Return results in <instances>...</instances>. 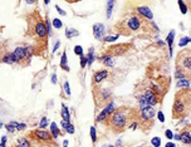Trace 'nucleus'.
Listing matches in <instances>:
<instances>
[{
  "instance_id": "obj_11",
  "label": "nucleus",
  "mask_w": 191,
  "mask_h": 147,
  "mask_svg": "<svg viewBox=\"0 0 191 147\" xmlns=\"http://www.w3.org/2000/svg\"><path fill=\"white\" fill-rule=\"evenodd\" d=\"M133 12H135L136 14H138V15H141V17L146 18V19H147V20L152 22V19H153V14H152V12H151V9H150L148 6L142 5V4H141V5L135 6Z\"/></svg>"
},
{
  "instance_id": "obj_13",
  "label": "nucleus",
  "mask_w": 191,
  "mask_h": 147,
  "mask_svg": "<svg viewBox=\"0 0 191 147\" xmlns=\"http://www.w3.org/2000/svg\"><path fill=\"white\" fill-rule=\"evenodd\" d=\"M107 77H108V72L104 71V69L96 72L94 74H93V78H92V84H93V87L101 86V83H102Z\"/></svg>"
},
{
  "instance_id": "obj_35",
  "label": "nucleus",
  "mask_w": 191,
  "mask_h": 147,
  "mask_svg": "<svg viewBox=\"0 0 191 147\" xmlns=\"http://www.w3.org/2000/svg\"><path fill=\"white\" fill-rule=\"evenodd\" d=\"M179 5H180V9H181V12H182V14H186V12H187V8H186L185 3L184 1H179Z\"/></svg>"
},
{
  "instance_id": "obj_48",
  "label": "nucleus",
  "mask_w": 191,
  "mask_h": 147,
  "mask_svg": "<svg viewBox=\"0 0 191 147\" xmlns=\"http://www.w3.org/2000/svg\"><path fill=\"white\" fill-rule=\"evenodd\" d=\"M166 147H176V146H175V143H171V142H167V143H166Z\"/></svg>"
},
{
  "instance_id": "obj_6",
  "label": "nucleus",
  "mask_w": 191,
  "mask_h": 147,
  "mask_svg": "<svg viewBox=\"0 0 191 147\" xmlns=\"http://www.w3.org/2000/svg\"><path fill=\"white\" fill-rule=\"evenodd\" d=\"M138 112H140V117L137 121V126H140L141 128H143L145 131H147L150 127H152V125H153L156 110L153 107L147 106V107H143V108H140Z\"/></svg>"
},
{
  "instance_id": "obj_26",
  "label": "nucleus",
  "mask_w": 191,
  "mask_h": 147,
  "mask_svg": "<svg viewBox=\"0 0 191 147\" xmlns=\"http://www.w3.org/2000/svg\"><path fill=\"white\" fill-rule=\"evenodd\" d=\"M85 58H87V64H89V66L92 64L93 61H94V50H93L92 48L89 49V53H88V55L85 57Z\"/></svg>"
},
{
  "instance_id": "obj_49",
  "label": "nucleus",
  "mask_w": 191,
  "mask_h": 147,
  "mask_svg": "<svg viewBox=\"0 0 191 147\" xmlns=\"http://www.w3.org/2000/svg\"><path fill=\"white\" fill-rule=\"evenodd\" d=\"M68 146V141H64L63 142V147H67Z\"/></svg>"
},
{
  "instance_id": "obj_37",
  "label": "nucleus",
  "mask_w": 191,
  "mask_h": 147,
  "mask_svg": "<svg viewBox=\"0 0 191 147\" xmlns=\"http://www.w3.org/2000/svg\"><path fill=\"white\" fill-rule=\"evenodd\" d=\"M65 131H67L68 133H74V126L69 123L67 127H65Z\"/></svg>"
},
{
  "instance_id": "obj_16",
  "label": "nucleus",
  "mask_w": 191,
  "mask_h": 147,
  "mask_svg": "<svg viewBox=\"0 0 191 147\" xmlns=\"http://www.w3.org/2000/svg\"><path fill=\"white\" fill-rule=\"evenodd\" d=\"M98 61H99L101 63H103V64H104L106 67H113V64H114V59H113L112 57H109V55H107V54L99 55V58H98Z\"/></svg>"
},
{
  "instance_id": "obj_21",
  "label": "nucleus",
  "mask_w": 191,
  "mask_h": 147,
  "mask_svg": "<svg viewBox=\"0 0 191 147\" xmlns=\"http://www.w3.org/2000/svg\"><path fill=\"white\" fill-rule=\"evenodd\" d=\"M67 62H68V59H67V53L63 52L62 59H60V68H62V69H64L65 72H69V67L67 64Z\"/></svg>"
},
{
  "instance_id": "obj_18",
  "label": "nucleus",
  "mask_w": 191,
  "mask_h": 147,
  "mask_svg": "<svg viewBox=\"0 0 191 147\" xmlns=\"http://www.w3.org/2000/svg\"><path fill=\"white\" fill-rule=\"evenodd\" d=\"M60 115H62V118L64 122L70 123V113H69L68 108L65 107V104H62V112H60Z\"/></svg>"
},
{
  "instance_id": "obj_41",
  "label": "nucleus",
  "mask_w": 191,
  "mask_h": 147,
  "mask_svg": "<svg viewBox=\"0 0 191 147\" xmlns=\"http://www.w3.org/2000/svg\"><path fill=\"white\" fill-rule=\"evenodd\" d=\"M45 28H47V33H48V35H49L50 32H52V29H50V22L48 20V19L45 20Z\"/></svg>"
},
{
  "instance_id": "obj_29",
  "label": "nucleus",
  "mask_w": 191,
  "mask_h": 147,
  "mask_svg": "<svg viewBox=\"0 0 191 147\" xmlns=\"http://www.w3.org/2000/svg\"><path fill=\"white\" fill-rule=\"evenodd\" d=\"M117 39H118V35H107V37L103 38V40L109 43V42H116Z\"/></svg>"
},
{
  "instance_id": "obj_36",
  "label": "nucleus",
  "mask_w": 191,
  "mask_h": 147,
  "mask_svg": "<svg viewBox=\"0 0 191 147\" xmlns=\"http://www.w3.org/2000/svg\"><path fill=\"white\" fill-rule=\"evenodd\" d=\"M5 52H7V49H5V45L3 44V42L0 40V59H1V57H3V54H4Z\"/></svg>"
},
{
  "instance_id": "obj_20",
  "label": "nucleus",
  "mask_w": 191,
  "mask_h": 147,
  "mask_svg": "<svg viewBox=\"0 0 191 147\" xmlns=\"http://www.w3.org/2000/svg\"><path fill=\"white\" fill-rule=\"evenodd\" d=\"M176 87L181 88V89H190V81L189 79H179L176 83Z\"/></svg>"
},
{
  "instance_id": "obj_44",
  "label": "nucleus",
  "mask_w": 191,
  "mask_h": 147,
  "mask_svg": "<svg viewBox=\"0 0 191 147\" xmlns=\"http://www.w3.org/2000/svg\"><path fill=\"white\" fill-rule=\"evenodd\" d=\"M5 143H7V137H3L1 138V143H0V147H5Z\"/></svg>"
},
{
  "instance_id": "obj_5",
  "label": "nucleus",
  "mask_w": 191,
  "mask_h": 147,
  "mask_svg": "<svg viewBox=\"0 0 191 147\" xmlns=\"http://www.w3.org/2000/svg\"><path fill=\"white\" fill-rule=\"evenodd\" d=\"M176 71L184 73L187 79L191 77V50L189 48L181 49L176 55Z\"/></svg>"
},
{
  "instance_id": "obj_8",
  "label": "nucleus",
  "mask_w": 191,
  "mask_h": 147,
  "mask_svg": "<svg viewBox=\"0 0 191 147\" xmlns=\"http://www.w3.org/2000/svg\"><path fill=\"white\" fill-rule=\"evenodd\" d=\"M93 97H94V103L97 108H102L103 106H107L111 102L112 93L109 89H101L98 87H93Z\"/></svg>"
},
{
  "instance_id": "obj_34",
  "label": "nucleus",
  "mask_w": 191,
  "mask_h": 147,
  "mask_svg": "<svg viewBox=\"0 0 191 147\" xmlns=\"http://www.w3.org/2000/svg\"><path fill=\"white\" fill-rule=\"evenodd\" d=\"M47 126H48V121H47V118L44 117V118H42V121H40V123H39V128H40V130H44Z\"/></svg>"
},
{
  "instance_id": "obj_22",
  "label": "nucleus",
  "mask_w": 191,
  "mask_h": 147,
  "mask_svg": "<svg viewBox=\"0 0 191 147\" xmlns=\"http://www.w3.org/2000/svg\"><path fill=\"white\" fill-rule=\"evenodd\" d=\"M174 37H175V32L171 30L167 35V44H169V48H170V54L172 55V45H174Z\"/></svg>"
},
{
  "instance_id": "obj_24",
  "label": "nucleus",
  "mask_w": 191,
  "mask_h": 147,
  "mask_svg": "<svg viewBox=\"0 0 191 147\" xmlns=\"http://www.w3.org/2000/svg\"><path fill=\"white\" fill-rule=\"evenodd\" d=\"M78 30H75V29L73 28H68V29H65V37H67L68 39H72L73 37H77L78 35Z\"/></svg>"
},
{
  "instance_id": "obj_32",
  "label": "nucleus",
  "mask_w": 191,
  "mask_h": 147,
  "mask_svg": "<svg viewBox=\"0 0 191 147\" xmlns=\"http://www.w3.org/2000/svg\"><path fill=\"white\" fill-rule=\"evenodd\" d=\"M74 53H75L77 55L82 57V55H83V48L80 47V45H75V47H74Z\"/></svg>"
},
{
  "instance_id": "obj_31",
  "label": "nucleus",
  "mask_w": 191,
  "mask_h": 147,
  "mask_svg": "<svg viewBox=\"0 0 191 147\" xmlns=\"http://www.w3.org/2000/svg\"><path fill=\"white\" fill-rule=\"evenodd\" d=\"M53 27L57 28V29H60V28L63 27V23L60 22L59 19H55V18H54V19H53Z\"/></svg>"
},
{
  "instance_id": "obj_38",
  "label": "nucleus",
  "mask_w": 191,
  "mask_h": 147,
  "mask_svg": "<svg viewBox=\"0 0 191 147\" xmlns=\"http://www.w3.org/2000/svg\"><path fill=\"white\" fill-rule=\"evenodd\" d=\"M85 66H87V58H85L84 55H82L80 57V67L84 68Z\"/></svg>"
},
{
  "instance_id": "obj_50",
  "label": "nucleus",
  "mask_w": 191,
  "mask_h": 147,
  "mask_svg": "<svg viewBox=\"0 0 191 147\" xmlns=\"http://www.w3.org/2000/svg\"><path fill=\"white\" fill-rule=\"evenodd\" d=\"M102 147H114V146H112V145H103Z\"/></svg>"
},
{
  "instance_id": "obj_27",
  "label": "nucleus",
  "mask_w": 191,
  "mask_h": 147,
  "mask_svg": "<svg viewBox=\"0 0 191 147\" xmlns=\"http://www.w3.org/2000/svg\"><path fill=\"white\" fill-rule=\"evenodd\" d=\"M190 40H191V39H190L189 37H184V38H181V39H180V42H179V45H180V48H181V47L187 45V44L190 43Z\"/></svg>"
},
{
  "instance_id": "obj_1",
  "label": "nucleus",
  "mask_w": 191,
  "mask_h": 147,
  "mask_svg": "<svg viewBox=\"0 0 191 147\" xmlns=\"http://www.w3.org/2000/svg\"><path fill=\"white\" fill-rule=\"evenodd\" d=\"M152 27L157 28L146 18L136 13H131L114 24V30L117 32L118 37H146L152 34Z\"/></svg>"
},
{
  "instance_id": "obj_33",
  "label": "nucleus",
  "mask_w": 191,
  "mask_h": 147,
  "mask_svg": "<svg viewBox=\"0 0 191 147\" xmlns=\"http://www.w3.org/2000/svg\"><path fill=\"white\" fill-rule=\"evenodd\" d=\"M90 137H92V142L96 143V142H97V135H96V128L94 127H90Z\"/></svg>"
},
{
  "instance_id": "obj_3",
  "label": "nucleus",
  "mask_w": 191,
  "mask_h": 147,
  "mask_svg": "<svg viewBox=\"0 0 191 147\" xmlns=\"http://www.w3.org/2000/svg\"><path fill=\"white\" fill-rule=\"evenodd\" d=\"M27 23H28V29H27V35L33 38L38 45L34 48L35 49H45L47 47V39H48V33L47 28H45V23L43 22L42 15L39 12H32L27 15Z\"/></svg>"
},
{
  "instance_id": "obj_51",
  "label": "nucleus",
  "mask_w": 191,
  "mask_h": 147,
  "mask_svg": "<svg viewBox=\"0 0 191 147\" xmlns=\"http://www.w3.org/2000/svg\"><path fill=\"white\" fill-rule=\"evenodd\" d=\"M0 127H1V123H0Z\"/></svg>"
},
{
  "instance_id": "obj_17",
  "label": "nucleus",
  "mask_w": 191,
  "mask_h": 147,
  "mask_svg": "<svg viewBox=\"0 0 191 147\" xmlns=\"http://www.w3.org/2000/svg\"><path fill=\"white\" fill-rule=\"evenodd\" d=\"M0 62L1 63H7V64H14L15 61H14V57H13V53H10V52H5L3 57H1V59H0Z\"/></svg>"
},
{
  "instance_id": "obj_7",
  "label": "nucleus",
  "mask_w": 191,
  "mask_h": 147,
  "mask_svg": "<svg viewBox=\"0 0 191 147\" xmlns=\"http://www.w3.org/2000/svg\"><path fill=\"white\" fill-rule=\"evenodd\" d=\"M33 54H35L34 47H18L13 52L15 63H18L22 67H27L30 64V58Z\"/></svg>"
},
{
  "instance_id": "obj_47",
  "label": "nucleus",
  "mask_w": 191,
  "mask_h": 147,
  "mask_svg": "<svg viewBox=\"0 0 191 147\" xmlns=\"http://www.w3.org/2000/svg\"><path fill=\"white\" fill-rule=\"evenodd\" d=\"M52 82L54 83V84L57 83V76H55V74H53V76H52Z\"/></svg>"
},
{
  "instance_id": "obj_28",
  "label": "nucleus",
  "mask_w": 191,
  "mask_h": 147,
  "mask_svg": "<svg viewBox=\"0 0 191 147\" xmlns=\"http://www.w3.org/2000/svg\"><path fill=\"white\" fill-rule=\"evenodd\" d=\"M151 143H152L153 147H160L161 146V138L160 137H153V138L151 140Z\"/></svg>"
},
{
  "instance_id": "obj_42",
  "label": "nucleus",
  "mask_w": 191,
  "mask_h": 147,
  "mask_svg": "<svg viewBox=\"0 0 191 147\" xmlns=\"http://www.w3.org/2000/svg\"><path fill=\"white\" fill-rule=\"evenodd\" d=\"M157 116H158V120L161 121V122H165V116H164V113H162V112H158V113H157Z\"/></svg>"
},
{
  "instance_id": "obj_25",
  "label": "nucleus",
  "mask_w": 191,
  "mask_h": 147,
  "mask_svg": "<svg viewBox=\"0 0 191 147\" xmlns=\"http://www.w3.org/2000/svg\"><path fill=\"white\" fill-rule=\"evenodd\" d=\"M18 122H10V123L8 125H5V128H7L8 132H14L15 130H17V127H18Z\"/></svg>"
},
{
  "instance_id": "obj_40",
  "label": "nucleus",
  "mask_w": 191,
  "mask_h": 147,
  "mask_svg": "<svg viewBox=\"0 0 191 147\" xmlns=\"http://www.w3.org/2000/svg\"><path fill=\"white\" fill-rule=\"evenodd\" d=\"M64 91L67 93V96H70V89H69V83L64 82Z\"/></svg>"
},
{
  "instance_id": "obj_14",
  "label": "nucleus",
  "mask_w": 191,
  "mask_h": 147,
  "mask_svg": "<svg viewBox=\"0 0 191 147\" xmlns=\"http://www.w3.org/2000/svg\"><path fill=\"white\" fill-rule=\"evenodd\" d=\"M104 32H106V29H104L103 24L97 23V24H94L93 25V35H94L96 39H98V40H103Z\"/></svg>"
},
{
  "instance_id": "obj_4",
  "label": "nucleus",
  "mask_w": 191,
  "mask_h": 147,
  "mask_svg": "<svg viewBox=\"0 0 191 147\" xmlns=\"http://www.w3.org/2000/svg\"><path fill=\"white\" fill-rule=\"evenodd\" d=\"M191 110V91L180 89L176 92L172 106V118L180 120L189 116Z\"/></svg>"
},
{
  "instance_id": "obj_46",
  "label": "nucleus",
  "mask_w": 191,
  "mask_h": 147,
  "mask_svg": "<svg viewBox=\"0 0 191 147\" xmlns=\"http://www.w3.org/2000/svg\"><path fill=\"white\" fill-rule=\"evenodd\" d=\"M59 45H60V43H59V42H57V43H55V45H54V49H53V52H57V49L59 48Z\"/></svg>"
},
{
  "instance_id": "obj_2",
  "label": "nucleus",
  "mask_w": 191,
  "mask_h": 147,
  "mask_svg": "<svg viewBox=\"0 0 191 147\" xmlns=\"http://www.w3.org/2000/svg\"><path fill=\"white\" fill-rule=\"evenodd\" d=\"M138 117H140L138 110L122 106L118 107V108H114V111L107 117V120L103 123L106 127L112 130V132H114V133H119V132H123L124 130L130 128V126L133 122H137Z\"/></svg>"
},
{
  "instance_id": "obj_19",
  "label": "nucleus",
  "mask_w": 191,
  "mask_h": 147,
  "mask_svg": "<svg viewBox=\"0 0 191 147\" xmlns=\"http://www.w3.org/2000/svg\"><path fill=\"white\" fill-rule=\"evenodd\" d=\"M32 143L29 142L28 138H25V137H22V138H18L17 142H15V147H30Z\"/></svg>"
},
{
  "instance_id": "obj_15",
  "label": "nucleus",
  "mask_w": 191,
  "mask_h": 147,
  "mask_svg": "<svg viewBox=\"0 0 191 147\" xmlns=\"http://www.w3.org/2000/svg\"><path fill=\"white\" fill-rule=\"evenodd\" d=\"M179 140L185 145H191V135L189 130H184L181 132V135H179Z\"/></svg>"
},
{
  "instance_id": "obj_43",
  "label": "nucleus",
  "mask_w": 191,
  "mask_h": 147,
  "mask_svg": "<svg viewBox=\"0 0 191 147\" xmlns=\"http://www.w3.org/2000/svg\"><path fill=\"white\" fill-rule=\"evenodd\" d=\"M55 9H57V12L60 14V15H65V12H64V10H62V9H60L58 5H55Z\"/></svg>"
},
{
  "instance_id": "obj_52",
  "label": "nucleus",
  "mask_w": 191,
  "mask_h": 147,
  "mask_svg": "<svg viewBox=\"0 0 191 147\" xmlns=\"http://www.w3.org/2000/svg\"><path fill=\"white\" fill-rule=\"evenodd\" d=\"M140 147H141V146H140Z\"/></svg>"
},
{
  "instance_id": "obj_30",
  "label": "nucleus",
  "mask_w": 191,
  "mask_h": 147,
  "mask_svg": "<svg viewBox=\"0 0 191 147\" xmlns=\"http://www.w3.org/2000/svg\"><path fill=\"white\" fill-rule=\"evenodd\" d=\"M113 1H108L107 3V18L111 17V14H112V8H113Z\"/></svg>"
},
{
  "instance_id": "obj_12",
  "label": "nucleus",
  "mask_w": 191,
  "mask_h": 147,
  "mask_svg": "<svg viewBox=\"0 0 191 147\" xmlns=\"http://www.w3.org/2000/svg\"><path fill=\"white\" fill-rule=\"evenodd\" d=\"M114 108H116V107H114V104H113V102H109V103L106 106V108L102 110V112H101V113L97 116V118H96V122H97V123L102 122V123H103V122L107 120V117L114 111Z\"/></svg>"
},
{
  "instance_id": "obj_10",
  "label": "nucleus",
  "mask_w": 191,
  "mask_h": 147,
  "mask_svg": "<svg viewBox=\"0 0 191 147\" xmlns=\"http://www.w3.org/2000/svg\"><path fill=\"white\" fill-rule=\"evenodd\" d=\"M132 48V44L130 43H123V44H116V45H109L108 48H106L104 54H107L109 57H119L126 54L130 49Z\"/></svg>"
},
{
  "instance_id": "obj_39",
  "label": "nucleus",
  "mask_w": 191,
  "mask_h": 147,
  "mask_svg": "<svg viewBox=\"0 0 191 147\" xmlns=\"http://www.w3.org/2000/svg\"><path fill=\"white\" fill-rule=\"evenodd\" d=\"M165 136L167 137L169 140H172L174 138V133L171 132V130H166V132H165Z\"/></svg>"
},
{
  "instance_id": "obj_45",
  "label": "nucleus",
  "mask_w": 191,
  "mask_h": 147,
  "mask_svg": "<svg viewBox=\"0 0 191 147\" xmlns=\"http://www.w3.org/2000/svg\"><path fill=\"white\" fill-rule=\"evenodd\" d=\"M25 127H27V126H25L24 123H19V125H18V127H17V130L22 131V130H24V128H25Z\"/></svg>"
},
{
  "instance_id": "obj_23",
  "label": "nucleus",
  "mask_w": 191,
  "mask_h": 147,
  "mask_svg": "<svg viewBox=\"0 0 191 147\" xmlns=\"http://www.w3.org/2000/svg\"><path fill=\"white\" fill-rule=\"evenodd\" d=\"M50 133H52L53 138H58V136L60 133V131L58 130V127H57V123H54V122L50 123Z\"/></svg>"
},
{
  "instance_id": "obj_9",
  "label": "nucleus",
  "mask_w": 191,
  "mask_h": 147,
  "mask_svg": "<svg viewBox=\"0 0 191 147\" xmlns=\"http://www.w3.org/2000/svg\"><path fill=\"white\" fill-rule=\"evenodd\" d=\"M28 138L38 142V143H40V145H43V143H49V142H52L53 136H52V133H50L49 131L38 128V130L30 131L28 133Z\"/></svg>"
}]
</instances>
